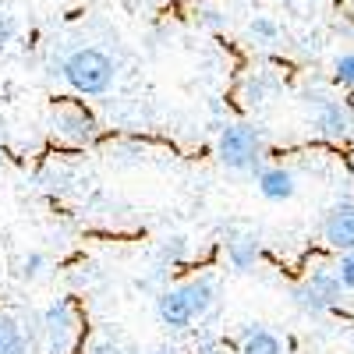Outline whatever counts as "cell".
<instances>
[{
  "instance_id": "obj_1",
  "label": "cell",
  "mask_w": 354,
  "mask_h": 354,
  "mask_svg": "<svg viewBox=\"0 0 354 354\" xmlns=\"http://www.w3.org/2000/svg\"><path fill=\"white\" fill-rule=\"evenodd\" d=\"M270 156V138L255 121H227L216 131V160L230 174H259Z\"/></svg>"
},
{
  "instance_id": "obj_2",
  "label": "cell",
  "mask_w": 354,
  "mask_h": 354,
  "mask_svg": "<svg viewBox=\"0 0 354 354\" xmlns=\"http://www.w3.org/2000/svg\"><path fill=\"white\" fill-rule=\"evenodd\" d=\"M57 71H61L64 85L78 96H106L117 82V61L100 46L68 50L61 57V64H57Z\"/></svg>"
},
{
  "instance_id": "obj_3",
  "label": "cell",
  "mask_w": 354,
  "mask_h": 354,
  "mask_svg": "<svg viewBox=\"0 0 354 354\" xmlns=\"http://www.w3.org/2000/svg\"><path fill=\"white\" fill-rule=\"evenodd\" d=\"M85 319L75 294L53 298L39 312V354H78L85 340Z\"/></svg>"
},
{
  "instance_id": "obj_4",
  "label": "cell",
  "mask_w": 354,
  "mask_h": 354,
  "mask_svg": "<svg viewBox=\"0 0 354 354\" xmlns=\"http://www.w3.org/2000/svg\"><path fill=\"white\" fill-rule=\"evenodd\" d=\"M344 294L347 290L337 280L333 262H312L308 270L290 283V305L298 308L301 315H308V319H322V315H330V312L340 308Z\"/></svg>"
},
{
  "instance_id": "obj_5",
  "label": "cell",
  "mask_w": 354,
  "mask_h": 354,
  "mask_svg": "<svg viewBox=\"0 0 354 354\" xmlns=\"http://www.w3.org/2000/svg\"><path fill=\"white\" fill-rule=\"evenodd\" d=\"M301 106L308 117V128L326 142H347L354 135V106L326 88H308L301 93Z\"/></svg>"
},
{
  "instance_id": "obj_6",
  "label": "cell",
  "mask_w": 354,
  "mask_h": 354,
  "mask_svg": "<svg viewBox=\"0 0 354 354\" xmlns=\"http://www.w3.org/2000/svg\"><path fill=\"white\" fill-rule=\"evenodd\" d=\"M50 135L57 142L71 145V149H85V145H93L100 138V121L82 103H57L50 113Z\"/></svg>"
},
{
  "instance_id": "obj_7",
  "label": "cell",
  "mask_w": 354,
  "mask_h": 354,
  "mask_svg": "<svg viewBox=\"0 0 354 354\" xmlns=\"http://www.w3.org/2000/svg\"><path fill=\"white\" fill-rule=\"evenodd\" d=\"M223 259L234 273H252L262 259V234L252 223H230L223 230Z\"/></svg>"
},
{
  "instance_id": "obj_8",
  "label": "cell",
  "mask_w": 354,
  "mask_h": 354,
  "mask_svg": "<svg viewBox=\"0 0 354 354\" xmlns=\"http://www.w3.org/2000/svg\"><path fill=\"white\" fill-rule=\"evenodd\" d=\"M153 312H156V322H160L163 330H170V333H188L195 322H198V315H195V308L188 301L181 280L156 294V298H153Z\"/></svg>"
},
{
  "instance_id": "obj_9",
  "label": "cell",
  "mask_w": 354,
  "mask_h": 354,
  "mask_svg": "<svg viewBox=\"0 0 354 354\" xmlns=\"http://www.w3.org/2000/svg\"><path fill=\"white\" fill-rule=\"evenodd\" d=\"M319 238L333 255L354 252V198H340L333 202L319 223Z\"/></svg>"
},
{
  "instance_id": "obj_10",
  "label": "cell",
  "mask_w": 354,
  "mask_h": 354,
  "mask_svg": "<svg viewBox=\"0 0 354 354\" xmlns=\"http://www.w3.org/2000/svg\"><path fill=\"white\" fill-rule=\"evenodd\" d=\"M0 354H39V312H0Z\"/></svg>"
},
{
  "instance_id": "obj_11",
  "label": "cell",
  "mask_w": 354,
  "mask_h": 354,
  "mask_svg": "<svg viewBox=\"0 0 354 354\" xmlns=\"http://www.w3.org/2000/svg\"><path fill=\"white\" fill-rule=\"evenodd\" d=\"M280 93H283V82H280V75L270 71V68H255V71H248L245 82H241V88H238V96H241L245 110L270 106Z\"/></svg>"
},
{
  "instance_id": "obj_12",
  "label": "cell",
  "mask_w": 354,
  "mask_h": 354,
  "mask_svg": "<svg viewBox=\"0 0 354 354\" xmlns=\"http://www.w3.org/2000/svg\"><path fill=\"white\" fill-rule=\"evenodd\" d=\"M255 188L266 202H290L298 195V174L283 163H266L255 174Z\"/></svg>"
},
{
  "instance_id": "obj_13",
  "label": "cell",
  "mask_w": 354,
  "mask_h": 354,
  "mask_svg": "<svg viewBox=\"0 0 354 354\" xmlns=\"http://www.w3.org/2000/svg\"><path fill=\"white\" fill-rule=\"evenodd\" d=\"M78 354H142V351L117 326H93V330H85Z\"/></svg>"
},
{
  "instance_id": "obj_14",
  "label": "cell",
  "mask_w": 354,
  "mask_h": 354,
  "mask_svg": "<svg viewBox=\"0 0 354 354\" xmlns=\"http://www.w3.org/2000/svg\"><path fill=\"white\" fill-rule=\"evenodd\" d=\"M238 354H287V347L273 330L259 326V322H248L238 333Z\"/></svg>"
},
{
  "instance_id": "obj_15",
  "label": "cell",
  "mask_w": 354,
  "mask_h": 354,
  "mask_svg": "<svg viewBox=\"0 0 354 354\" xmlns=\"http://www.w3.org/2000/svg\"><path fill=\"white\" fill-rule=\"evenodd\" d=\"M192 259V245L185 234H170V238H163L156 245V255H153V266H163V270H181V266Z\"/></svg>"
},
{
  "instance_id": "obj_16",
  "label": "cell",
  "mask_w": 354,
  "mask_h": 354,
  "mask_svg": "<svg viewBox=\"0 0 354 354\" xmlns=\"http://www.w3.org/2000/svg\"><path fill=\"white\" fill-rule=\"evenodd\" d=\"M248 39L255 46H277L280 43V25L270 18V15H255L248 21Z\"/></svg>"
},
{
  "instance_id": "obj_17",
  "label": "cell",
  "mask_w": 354,
  "mask_h": 354,
  "mask_svg": "<svg viewBox=\"0 0 354 354\" xmlns=\"http://www.w3.org/2000/svg\"><path fill=\"white\" fill-rule=\"evenodd\" d=\"M192 21L202 28V32H223V28H227V15L216 4H195Z\"/></svg>"
},
{
  "instance_id": "obj_18",
  "label": "cell",
  "mask_w": 354,
  "mask_h": 354,
  "mask_svg": "<svg viewBox=\"0 0 354 354\" xmlns=\"http://www.w3.org/2000/svg\"><path fill=\"white\" fill-rule=\"evenodd\" d=\"M46 270H50L46 252H28V255L21 259V266H18V277H21L25 283H36V280L46 277Z\"/></svg>"
},
{
  "instance_id": "obj_19",
  "label": "cell",
  "mask_w": 354,
  "mask_h": 354,
  "mask_svg": "<svg viewBox=\"0 0 354 354\" xmlns=\"http://www.w3.org/2000/svg\"><path fill=\"white\" fill-rule=\"evenodd\" d=\"M333 82L340 88H354V50L337 53V61H333Z\"/></svg>"
},
{
  "instance_id": "obj_20",
  "label": "cell",
  "mask_w": 354,
  "mask_h": 354,
  "mask_svg": "<svg viewBox=\"0 0 354 354\" xmlns=\"http://www.w3.org/2000/svg\"><path fill=\"white\" fill-rule=\"evenodd\" d=\"M18 39V15L8 8V4H0V50H4L8 43Z\"/></svg>"
},
{
  "instance_id": "obj_21",
  "label": "cell",
  "mask_w": 354,
  "mask_h": 354,
  "mask_svg": "<svg viewBox=\"0 0 354 354\" xmlns=\"http://www.w3.org/2000/svg\"><path fill=\"white\" fill-rule=\"evenodd\" d=\"M333 270H337V280L344 290H354V252H344L333 259Z\"/></svg>"
},
{
  "instance_id": "obj_22",
  "label": "cell",
  "mask_w": 354,
  "mask_h": 354,
  "mask_svg": "<svg viewBox=\"0 0 354 354\" xmlns=\"http://www.w3.org/2000/svg\"><path fill=\"white\" fill-rule=\"evenodd\" d=\"M195 354H227V347H223L216 337H202L198 347H195Z\"/></svg>"
},
{
  "instance_id": "obj_23",
  "label": "cell",
  "mask_w": 354,
  "mask_h": 354,
  "mask_svg": "<svg viewBox=\"0 0 354 354\" xmlns=\"http://www.w3.org/2000/svg\"><path fill=\"white\" fill-rule=\"evenodd\" d=\"M145 354H185L177 344H163V347H153V351H145Z\"/></svg>"
}]
</instances>
